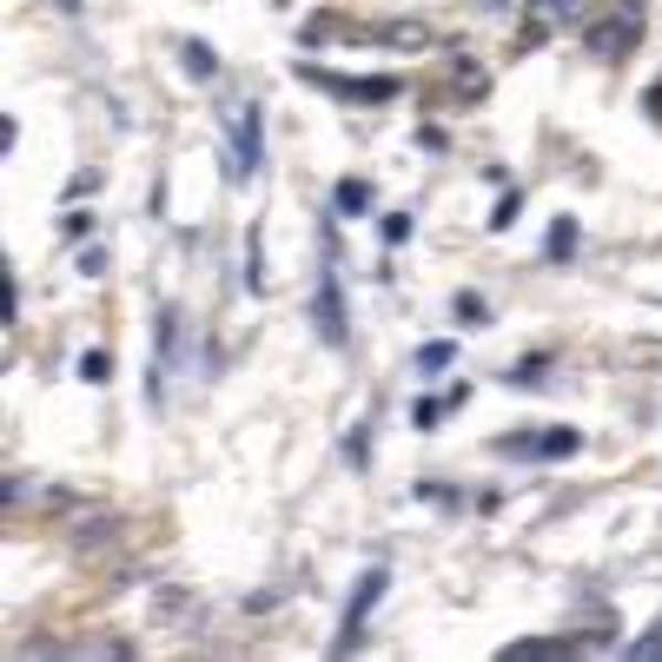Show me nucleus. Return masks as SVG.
<instances>
[{
	"instance_id": "obj_15",
	"label": "nucleus",
	"mask_w": 662,
	"mask_h": 662,
	"mask_svg": "<svg viewBox=\"0 0 662 662\" xmlns=\"http://www.w3.org/2000/svg\"><path fill=\"white\" fill-rule=\"evenodd\" d=\"M530 13L550 27H570V20H584V0H530Z\"/></svg>"
},
{
	"instance_id": "obj_20",
	"label": "nucleus",
	"mask_w": 662,
	"mask_h": 662,
	"mask_svg": "<svg viewBox=\"0 0 662 662\" xmlns=\"http://www.w3.org/2000/svg\"><path fill=\"white\" fill-rule=\"evenodd\" d=\"M577 444H584L577 431H544V464H557V458H570Z\"/></svg>"
},
{
	"instance_id": "obj_6",
	"label": "nucleus",
	"mask_w": 662,
	"mask_h": 662,
	"mask_svg": "<svg viewBox=\"0 0 662 662\" xmlns=\"http://www.w3.org/2000/svg\"><path fill=\"white\" fill-rule=\"evenodd\" d=\"M172 365H179V312H159V325H153V378H146L153 411L166 404V378H172Z\"/></svg>"
},
{
	"instance_id": "obj_9",
	"label": "nucleus",
	"mask_w": 662,
	"mask_h": 662,
	"mask_svg": "<svg viewBox=\"0 0 662 662\" xmlns=\"http://www.w3.org/2000/svg\"><path fill=\"white\" fill-rule=\"evenodd\" d=\"M544 259H550V265H570V259H577V219H570V212L550 219V232H544Z\"/></svg>"
},
{
	"instance_id": "obj_2",
	"label": "nucleus",
	"mask_w": 662,
	"mask_h": 662,
	"mask_svg": "<svg viewBox=\"0 0 662 662\" xmlns=\"http://www.w3.org/2000/svg\"><path fill=\"white\" fill-rule=\"evenodd\" d=\"M298 80H312L318 93H338L345 106H385V99L404 93L398 73H332V66H312V60H298Z\"/></svg>"
},
{
	"instance_id": "obj_21",
	"label": "nucleus",
	"mask_w": 662,
	"mask_h": 662,
	"mask_svg": "<svg viewBox=\"0 0 662 662\" xmlns=\"http://www.w3.org/2000/svg\"><path fill=\"white\" fill-rule=\"evenodd\" d=\"M623 656H630V662H656V656H662V623H650V637H637Z\"/></svg>"
},
{
	"instance_id": "obj_3",
	"label": "nucleus",
	"mask_w": 662,
	"mask_h": 662,
	"mask_svg": "<svg viewBox=\"0 0 662 662\" xmlns=\"http://www.w3.org/2000/svg\"><path fill=\"white\" fill-rule=\"evenodd\" d=\"M225 146H232L225 172L252 179L259 159H265V113H259V99H225Z\"/></svg>"
},
{
	"instance_id": "obj_14",
	"label": "nucleus",
	"mask_w": 662,
	"mask_h": 662,
	"mask_svg": "<svg viewBox=\"0 0 662 662\" xmlns=\"http://www.w3.org/2000/svg\"><path fill=\"white\" fill-rule=\"evenodd\" d=\"M550 378V358L544 351H530V358H517L511 371H504V385H544Z\"/></svg>"
},
{
	"instance_id": "obj_28",
	"label": "nucleus",
	"mask_w": 662,
	"mask_h": 662,
	"mask_svg": "<svg viewBox=\"0 0 662 662\" xmlns=\"http://www.w3.org/2000/svg\"><path fill=\"white\" fill-rule=\"evenodd\" d=\"M471 7H477V13H504L511 0H471Z\"/></svg>"
},
{
	"instance_id": "obj_18",
	"label": "nucleus",
	"mask_w": 662,
	"mask_h": 662,
	"mask_svg": "<svg viewBox=\"0 0 662 662\" xmlns=\"http://www.w3.org/2000/svg\"><path fill=\"white\" fill-rule=\"evenodd\" d=\"M245 292H265V272H259V225L245 232Z\"/></svg>"
},
{
	"instance_id": "obj_5",
	"label": "nucleus",
	"mask_w": 662,
	"mask_h": 662,
	"mask_svg": "<svg viewBox=\"0 0 662 662\" xmlns=\"http://www.w3.org/2000/svg\"><path fill=\"white\" fill-rule=\"evenodd\" d=\"M637 33H643V7H617V13H603V20H584V46H590L597 60H623V53L637 46Z\"/></svg>"
},
{
	"instance_id": "obj_19",
	"label": "nucleus",
	"mask_w": 662,
	"mask_h": 662,
	"mask_svg": "<svg viewBox=\"0 0 662 662\" xmlns=\"http://www.w3.org/2000/svg\"><path fill=\"white\" fill-rule=\"evenodd\" d=\"M80 378H86V385H106V378H113V351H86V358H80Z\"/></svg>"
},
{
	"instance_id": "obj_23",
	"label": "nucleus",
	"mask_w": 662,
	"mask_h": 662,
	"mask_svg": "<svg viewBox=\"0 0 662 662\" xmlns=\"http://www.w3.org/2000/svg\"><path fill=\"white\" fill-rule=\"evenodd\" d=\"M517 212H524V199H517V192H504V206L491 212V232H504V225H517Z\"/></svg>"
},
{
	"instance_id": "obj_24",
	"label": "nucleus",
	"mask_w": 662,
	"mask_h": 662,
	"mask_svg": "<svg viewBox=\"0 0 662 662\" xmlns=\"http://www.w3.org/2000/svg\"><path fill=\"white\" fill-rule=\"evenodd\" d=\"M411 239V212H385V245H404Z\"/></svg>"
},
{
	"instance_id": "obj_30",
	"label": "nucleus",
	"mask_w": 662,
	"mask_h": 662,
	"mask_svg": "<svg viewBox=\"0 0 662 662\" xmlns=\"http://www.w3.org/2000/svg\"><path fill=\"white\" fill-rule=\"evenodd\" d=\"M272 7H285V0H272Z\"/></svg>"
},
{
	"instance_id": "obj_11",
	"label": "nucleus",
	"mask_w": 662,
	"mask_h": 662,
	"mask_svg": "<svg viewBox=\"0 0 662 662\" xmlns=\"http://www.w3.org/2000/svg\"><path fill=\"white\" fill-rule=\"evenodd\" d=\"M570 650H577V637H524V643H511L504 656L524 662V656H570Z\"/></svg>"
},
{
	"instance_id": "obj_29",
	"label": "nucleus",
	"mask_w": 662,
	"mask_h": 662,
	"mask_svg": "<svg viewBox=\"0 0 662 662\" xmlns=\"http://www.w3.org/2000/svg\"><path fill=\"white\" fill-rule=\"evenodd\" d=\"M60 13H80V0H60Z\"/></svg>"
},
{
	"instance_id": "obj_1",
	"label": "nucleus",
	"mask_w": 662,
	"mask_h": 662,
	"mask_svg": "<svg viewBox=\"0 0 662 662\" xmlns=\"http://www.w3.org/2000/svg\"><path fill=\"white\" fill-rule=\"evenodd\" d=\"M312 332H318L332 351H345V345H351V318H345V279H338V245H325V259H318V285H312Z\"/></svg>"
},
{
	"instance_id": "obj_8",
	"label": "nucleus",
	"mask_w": 662,
	"mask_h": 662,
	"mask_svg": "<svg viewBox=\"0 0 662 662\" xmlns=\"http://www.w3.org/2000/svg\"><path fill=\"white\" fill-rule=\"evenodd\" d=\"M371 206H378V199H371V179H338V186H332V212H338V219H365Z\"/></svg>"
},
{
	"instance_id": "obj_22",
	"label": "nucleus",
	"mask_w": 662,
	"mask_h": 662,
	"mask_svg": "<svg viewBox=\"0 0 662 662\" xmlns=\"http://www.w3.org/2000/svg\"><path fill=\"white\" fill-rule=\"evenodd\" d=\"M411 424H418V431H438V424H444V404H438V398H418V404H411Z\"/></svg>"
},
{
	"instance_id": "obj_16",
	"label": "nucleus",
	"mask_w": 662,
	"mask_h": 662,
	"mask_svg": "<svg viewBox=\"0 0 662 662\" xmlns=\"http://www.w3.org/2000/svg\"><path fill=\"white\" fill-rule=\"evenodd\" d=\"M497 458H544V438H530V431H511V438H497Z\"/></svg>"
},
{
	"instance_id": "obj_13",
	"label": "nucleus",
	"mask_w": 662,
	"mask_h": 662,
	"mask_svg": "<svg viewBox=\"0 0 662 662\" xmlns=\"http://www.w3.org/2000/svg\"><path fill=\"white\" fill-rule=\"evenodd\" d=\"M451 358H458V345H451V338H431V345L418 351V378H444Z\"/></svg>"
},
{
	"instance_id": "obj_4",
	"label": "nucleus",
	"mask_w": 662,
	"mask_h": 662,
	"mask_svg": "<svg viewBox=\"0 0 662 662\" xmlns=\"http://www.w3.org/2000/svg\"><path fill=\"white\" fill-rule=\"evenodd\" d=\"M385 590H391V570H385V564H371V570L358 577V590H351V603H345V617H338V643H332L338 656H351V650L365 643V617H371V610L385 603Z\"/></svg>"
},
{
	"instance_id": "obj_27",
	"label": "nucleus",
	"mask_w": 662,
	"mask_h": 662,
	"mask_svg": "<svg viewBox=\"0 0 662 662\" xmlns=\"http://www.w3.org/2000/svg\"><path fill=\"white\" fill-rule=\"evenodd\" d=\"M643 106H650V119H656V126H662V80H656V86H650V93H643Z\"/></svg>"
},
{
	"instance_id": "obj_25",
	"label": "nucleus",
	"mask_w": 662,
	"mask_h": 662,
	"mask_svg": "<svg viewBox=\"0 0 662 662\" xmlns=\"http://www.w3.org/2000/svg\"><path fill=\"white\" fill-rule=\"evenodd\" d=\"M99 272H106V245H86L80 252V279H99Z\"/></svg>"
},
{
	"instance_id": "obj_10",
	"label": "nucleus",
	"mask_w": 662,
	"mask_h": 662,
	"mask_svg": "<svg viewBox=\"0 0 662 662\" xmlns=\"http://www.w3.org/2000/svg\"><path fill=\"white\" fill-rule=\"evenodd\" d=\"M179 66H186V80H212V73H219V53H212L206 40H179Z\"/></svg>"
},
{
	"instance_id": "obj_12",
	"label": "nucleus",
	"mask_w": 662,
	"mask_h": 662,
	"mask_svg": "<svg viewBox=\"0 0 662 662\" xmlns=\"http://www.w3.org/2000/svg\"><path fill=\"white\" fill-rule=\"evenodd\" d=\"M451 318H458L464 332H484V325H491V305H484L477 292H458V298H451Z\"/></svg>"
},
{
	"instance_id": "obj_17",
	"label": "nucleus",
	"mask_w": 662,
	"mask_h": 662,
	"mask_svg": "<svg viewBox=\"0 0 662 662\" xmlns=\"http://www.w3.org/2000/svg\"><path fill=\"white\" fill-rule=\"evenodd\" d=\"M345 464H351V471L371 464V431H365V424H351V438H345Z\"/></svg>"
},
{
	"instance_id": "obj_7",
	"label": "nucleus",
	"mask_w": 662,
	"mask_h": 662,
	"mask_svg": "<svg viewBox=\"0 0 662 662\" xmlns=\"http://www.w3.org/2000/svg\"><path fill=\"white\" fill-rule=\"evenodd\" d=\"M371 40H385V46H398V53H424L438 33H431V20H378Z\"/></svg>"
},
{
	"instance_id": "obj_26",
	"label": "nucleus",
	"mask_w": 662,
	"mask_h": 662,
	"mask_svg": "<svg viewBox=\"0 0 662 662\" xmlns=\"http://www.w3.org/2000/svg\"><path fill=\"white\" fill-rule=\"evenodd\" d=\"M325 33H332V20H325V13H318V20H305V33H298V40H305V46H318V40H325Z\"/></svg>"
}]
</instances>
